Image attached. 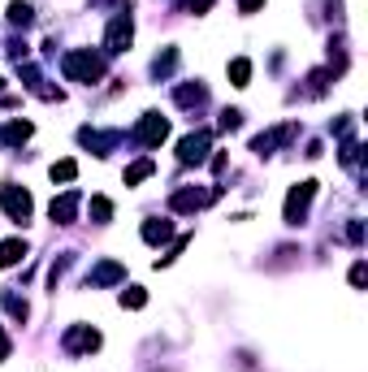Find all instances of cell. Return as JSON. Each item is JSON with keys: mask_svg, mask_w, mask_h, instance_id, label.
Wrapping results in <instances>:
<instances>
[{"mask_svg": "<svg viewBox=\"0 0 368 372\" xmlns=\"http://www.w3.org/2000/svg\"><path fill=\"white\" fill-rule=\"evenodd\" d=\"M122 277H126V268H122L118 260H104V264L87 277V282H91V286H113V282H122Z\"/></svg>", "mask_w": 368, "mask_h": 372, "instance_id": "obj_12", "label": "cell"}, {"mask_svg": "<svg viewBox=\"0 0 368 372\" xmlns=\"http://www.w3.org/2000/svg\"><path fill=\"white\" fill-rule=\"evenodd\" d=\"M0 359H9V338H5V329H0Z\"/></svg>", "mask_w": 368, "mask_h": 372, "instance_id": "obj_29", "label": "cell"}, {"mask_svg": "<svg viewBox=\"0 0 368 372\" xmlns=\"http://www.w3.org/2000/svg\"><path fill=\"white\" fill-rule=\"evenodd\" d=\"M0 303H5L17 321H26V299H17V295H0Z\"/></svg>", "mask_w": 368, "mask_h": 372, "instance_id": "obj_24", "label": "cell"}, {"mask_svg": "<svg viewBox=\"0 0 368 372\" xmlns=\"http://www.w3.org/2000/svg\"><path fill=\"white\" fill-rule=\"evenodd\" d=\"M65 350H74V355H91V350H100V334L87 325H74L65 334Z\"/></svg>", "mask_w": 368, "mask_h": 372, "instance_id": "obj_8", "label": "cell"}, {"mask_svg": "<svg viewBox=\"0 0 368 372\" xmlns=\"http://www.w3.org/2000/svg\"><path fill=\"white\" fill-rule=\"evenodd\" d=\"M165 238H173V221H147L143 225V243H165Z\"/></svg>", "mask_w": 368, "mask_h": 372, "instance_id": "obj_14", "label": "cell"}, {"mask_svg": "<svg viewBox=\"0 0 368 372\" xmlns=\"http://www.w3.org/2000/svg\"><path fill=\"white\" fill-rule=\"evenodd\" d=\"M260 5H264V0H239V9H243V13H256Z\"/></svg>", "mask_w": 368, "mask_h": 372, "instance_id": "obj_28", "label": "cell"}, {"mask_svg": "<svg viewBox=\"0 0 368 372\" xmlns=\"http://www.w3.org/2000/svg\"><path fill=\"white\" fill-rule=\"evenodd\" d=\"M173 65H178V52L165 48V52L157 56V61H152V74H157V78H169V74H173Z\"/></svg>", "mask_w": 368, "mask_h": 372, "instance_id": "obj_16", "label": "cell"}, {"mask_svg": "<svg viewBox=\"0 0 368 372\" xmlns=\"http://www.w3.org/2000/svg\"><path fill=\"white\" fill-rule=\"evenodd\" d=\"M346 238H351V243H364V225L351 221V225H346Z\"/></svg>", "mask_w": 368, "mask_h": 372, "instance_id": "obj_26", "label": "cell"}, {"mask_svg": "<svg viewBox=\"0 0 368 372\" xmlns=\"http://www.w3.org/2000/svg\"><path fill=\"white\" fill-rule=\"evenodd\" d=\"M74 178H79V165L74 161H56L52 165V182H74Z\"/></svg>", "mask_w": 368, "mask_h": 372, "instance_id": "obj_20", "label": "cell"}, {"mask_svg": "<svg viewBox=\"0 0 368 372\" xmlns=\"http://www.w3.org/2000/svg\"><path fill=\"white\" fill-rule=\"evenodd\" d=\"M109 217H113V204L104 200V195H91V221L95 225H109Z\"/></svg>", "mask_w": 368, "mask_h": 372, "instance_id": "obj_17", "label": "cell"}, {"mask_svg": "<svg viewBox=\"0 0 368 372\" xmlns=\"http://www.w3.org/2000/svg\"><path fill=\"white\" fill-rule=\"evenodd\" d=\"M0 87H5V78H0Z\"/></svg>", "mask_w": 368, "mask_h": 372, "instance_id": "obj_31", "label": "cell"}, {"mask_svg": "<svg viewBox=\"0 0 368 372\" xmlns=\"http://www.w3.org/2000/svg\"><path fill=\"white\" fill-rule=\"evenodd\" d=\"M208 143H212V134H208V130H195V134H186V139L178 143V161H182V165H204V156H208Z\"/></svg>", "mask_w": 368, "mask_h": 372, "instance_id": "obj_5", "label": "cell"}, {"mask_svg": "<svg viewBox=\"0 0 368 372\" xmlns=\"http://www.w3.org/2000/svg\"><path fill=\"white\" fill-rule=\"evenodd\" d=\"M61 70H65L70 83H100L104 78V56H95L91 48H79V52H65Z\"/></svg>", "mask_w": 368, "mask_h": 372, "instance_id": "obj_1", "label": "cell"}, {"mask_svg": "<svg viewBox=\"0 0 368 372\" xmlns=\"http://www.w3.org/2000/svg\"><path fill=\"white\" fill-rule=\"evenodd\" d=\"M286 139H295V126H278V130L260 134V139H251V152H256V156H273V147L286 143Z\"/></svg>", "mask_w": 368, "mask_h": 372, "instance_id": "obj_10", "label": "cell"}, {"mask_svg": "<svg viewBox=\"0 0 368 372\" xmlns=\"http://www.w3.org/2000/svg\"><path fill=\"white\" fill-rule=\"evenodd\" d=\"M186 5H191V9H195V13H204V9L212 5V0H186Z\"/></svg>", "mask_w": 368, "mask_h": 372, "instance_id": "obj_30", "label": "cell"}, {"mask_svg": "<svg viewBox=\"0 0 368 372\" xmlns=\"http://www.w3.org/2000/svg\"><path fill=\"white\" fill-rule=\"evenodd\" d=\"M165 134H169V122H165V117H161V113H143V122H139V130H134V139H139L143 147H161Z\"/></svg>", "mask_w": 368, "mask_h": 372, "instance_id": "obj_4", "label": "cell"}, {"mask_svg": "<svg viewBox=\"0 0 368 372\" xmlns=\"http://www.w3.org/2000/svg\"><path fill=\"white\" fill-rule=\"evenodd\" d=\"M143 303H147L143 286H130V290H122V307H143Z\"/></svg>", "mask_w": 368, "mask_h": 372, "instance_id": "obj_23", "label": "cell"}, {"mask_svg": "<svg viewBox=\"0 0 368 372\" xmlns=\"http://www.w3.org/2000/svg\"><path fill=\"white\" fill-rule=\"evenodd\" d=\"M79 204H83V195H79V191H65L61 200H52L48 217H52L56 225H70V221H74V212H79Z\"/></svg>", "mask_w": 368, "mask_h": 372, "instance_id": "obj_9", "label": "cell"}, {"mask_svg": "<svg viewBox=\"0 0 368 372\" xmlns=\"http://www.w3.org/2000/svg\"><path fill=\"white\" fill-rule=\"evenodd\" d=\"M26 256V243L22 238H9V243H0V268H13L17 260Z\"/></svg>", "mask_w": 368, "mask_h": 372, "instance_id": "obj_13", "label": "cell"}, {"mask_svg": "<svg viewBox=\"0 0 368 372\" xmlns=\"http://www.w3.org/2000/svg\"><path fill=\"white\" fill-rule=\"evenodd\" d=\"M312 195H317V182H299V186H290L286 208H282L286 225H303V212H307V204H312Z\"/></svg>", "mask_w": 368, "mask_h": 372, "instance_id": "obj_2", "label": "cell"}, {"mask_svg": "<svg viewBox=\"0 0 368 372\" xmlns=\"http://www.w3.org/2000/svg\"><path fill=\"white\" fill-rule=\"evenodd\" d=\"M178 104L182 108H200L204 104V87H178Z\"/></svg>", "mask_w": 368, "mask_h": 372, "instance_id": "obj_19", "label": "cell"}, {"mask_svg": "<svg viewBox=\"0 0 368 372\" xmlns=\"http://www.w3.org/2000/svg\"><path fill=\"white\" fill-rule=\"evenodd\" d=\"M364 277H368V268H364V264H355V268H351V286H364Z\"/></svg>", "mask_w": 368, "mask_h": 372, "instance_id": "obj_27", "label": "cell"}, {"mask_svg": "<svg viewBox=\"0 0 368 372\" xmlns=\"http://www.w3.org/2000/svg\"><path fill=\"white\" fill-rule=\"evenodd\" d=\"M79 139H83V143H87L95 156H104L113 143L122 139V134H118V130H91V126H83V130H79Z\"/></svg>", "mask_w": 368, "mask_h": 372, "instance_id": "obj_11", "label": "cell"}, {"mask_svg": "<svg viewBox=\"0 0 368 372\" xmlns=\"http://www.w3.org/2000/svg\"><path fill=\"white\" fill-rule=\"evenodd\" d=\"M31 139V122H9L0 126V143H26Z\"/></svg>", "mask_w": 368, "mask_h": 372, "instance_id": "obj_15", "label": "cell"}, {"mask_svg": "<svg viewBox=\"0 0 368 372\" xmlns=\"http://www.w3.org/2000/svg\"><path fill=\"white\" fill-rule=\"evenodd\" d=\"M221 195V186H212V191H173V200H169V208L173 212H195V208H204V204H212Z\"/></svg>", "mask_w": 368, "mask_h": 372, "instance_id": "obj_7", "label": "cell"}, {"mask_svg": "<svg viewBox=\"0 0 368 372\" xmlns=\"http://www.w3.org/2000/svg\"><path fill=\"white\" fill-rule=\"evenodd\" d=\"M0 208H5V217L9 221H17V225H22V221H31V195L22 191V186H0Z\"/></svg>", "mask_w": 368, "mask_h": 372, "instance_id": "obj_3", "label": "cell"}, {"mask_svg": "<svg viewBox=\"0 0 368 372\" xmlns=\"http://www.w3.org/2000/svg\"><path fill=\"white\" fill-rule=\"evenodd\" d=\"M230 78H234V87H247V78H251V61H230Z\"/></svg>", "mask_w": 368, "mask_h": 372, "instance_id": "obj_22", "label": "cell"}, {"mask_svg": "<svg viewBox=\"0 0 368 372\" xmlns=\"http://www.w3.org/2000/svg\"><path fill=\"white\" fill-rule=\"evenodd\" d=\"M130 39H134V22H130V13L122 9V13L109 22V35H104V44H109V52H126V48H130Z\"/></svg>", "mask_w": 368, "mask_h": 372, "instance_id": "obj_6", "label": "cell"}, {"mask_svg": "<svg viewBox=\"0 0 368 372\" xmlns=\"http://www.w3.org/2000/svg\"><path fill=\"white\" fill-rule=\"evenodd\" d=\"M31 17L35 13H31V5H22V0H13V5H9V22L13 26H31Z\"/></svg>", "mask_w": 368, "mask_h": 372, "instance_id": "obj_21", "label": "cell"}, {"mask_svg": "<svg viewBox=\"0 0 368 372\" xmlns=\"http://www.w3.org/2000/svg\"><path fill=\"white\" fill-rule=\"evenodd\" d=\"M239 126H243V113L239 108H225L221 113V130H239Z\"/></svg>", "mask_w": 368, "mask_h": 372, "instance_id": "obj_25", "label": "cell"}, {"mask_svg": "<svg viewBox=\"0 0 368 372\" xmlns=\"http://www.w3.org/2000/svg\"><path fill=\"white\" fill-rule=\"evenodd\" d=\"M152 169H157L152 161H134V165L126 169V186H139L143 178H152Z\"/></svg>", "mask_w": 368, "mask_h": 372, "instance_id": "obj_18", "label": "cell"}]
</instances>
